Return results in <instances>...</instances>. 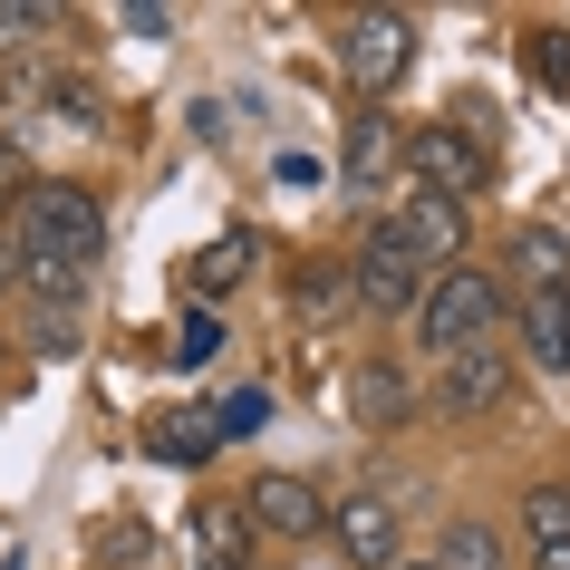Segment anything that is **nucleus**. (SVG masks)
<instances>
[{
	"mask_svg": "<svg viewBox=\"0 0 570 570\" xmlns=\"http://www.w3.org/2000/svg\"><path fill=\"white\" fill-rule=\"evenodd\" d=\"M330 541H338L358 570H396V503H377V493L330 503Z\"/></svg>",
	"mask_w": 570,
	"mask_h": 570,
	"instance_id": "7",
	"label": "nucleus"
},
{
	"mask_svg": "<svg viewBox=\"0 0 570 570\" xmlns=\"http://www.w3.org/2000/svg\"><path fill=\"white\" fill-rule=\"evenodd\" d=\"M435 570H503V541L483 532V522H445V541H435Z\"/></svg>",
	"mask_w": 570,
	"mask_h": 570,
	"instance_id": "16",
	"label": "nucleus"
},
{
	"mask_svg": "<svg viewBox=\"0 0 570 570\" xmlns=\"http://www.w3.org/2000/svg\"><path fill=\"white\" fill-rule=\"evenodd\" d=\"M406 175H416V194L464 204V194H483V184H493V146H483L464 117H445V126H425L416 146H406Z\"/></svg>",
	"mask_w": 570,
	"mask_h": 570,
	"instance_id": "3",
	"label": "nucleus"
},
{
	"mask_svg": "<svg viewBox=\"0 0 570 570\" xmlns=\"http://www.w3.org/2000/svg\"><path fill=\"white\" fill-rule=\"evenodd\" d=\"M503 396H512V358H503V348H483V338H474V348H454V358H445V416H483V406H503Z\"/></svg>",
	"mask_w": 570,
	"mask_h": 570,
	"instance_id": "8",
	"label": "nucleus"
},
{
	"mask_svg": "<svg viewBox=\"0 0 570 570\" xmlns=\"http://www.w3.org/2000/svg\"><path fill=\"white\" fill-rule=\"evenodd\" d=\"M252 262H262V242H252V233H223L213 252L184 262V291H194V301H223L233 281H252Z\"/></svg>",
	"mask_w": 570,
	"mask_h": 570,
	"instance_id": "12",
	"label": "nucleus"
},
{
	"mask_svg": "<svg viewBox=\"0 0 570 570\" xmlns=\"http://www.w3.org/2000/svg\"><path fill=\"white\" fill-rule=\"evenodd\" d=\"M387 155H396V136H387V117H348V175H377V165H387Z\"/></svg>",
	"mask_w": 570,
	"mask_h": 570,
	"instance_id": "19",
	"label": "nucleus"
},
{
	"mask_svg": "<svg viewBox=\"0 0 570 570\" xmlns=\"http://www.w3.org/2000/svg\"><path fill=\"white\" fill-rule=\"evenodd\" d=\"M532 59H541L551 88H570V30H532Z\"/></svg>",
	"mask_w": 570,
	"mask_h": 570,
	"instance_id": "24",
	"label": "nucleus"
},
{
	"mask_svg": "<svg viewBox=\"0 0 570 570\" xmlns=\"http://www.w3.org/2000/svg\"><path fill=\"white\" fill-rule=\"evenodd\" d=\"M396 570H435V561H396Z\"/></svg>",
	"mask_w": 570,
	"mask_h": 570,
	"instance_id": "27",
	"label": "nucleus"
},
{
	"mask_svg": "<svg viewBox=\"0 0 570 570\" xmlns=\"http://www.w3.org/2000/svg\"><path fill=\"white\" fill-rule=\"evenodd\" d=\"M10 271H20V252H10V242H0V281H10Z\"/></svg>",
	"mask_w": 570,
	"mask_h": 570,
	"instance_id": "26",
	"label": "nucleus"
},
{
	"mask_svg": "<svg viewBox=\"0 0 570 570\" xmlns=\"http://www.w3.org/2000/svg\"><path fill=\"white\" fill-rule=\"evenodd\" d=\"M522 348H532V367L570 377V281H561V291H532V301H522Z\"/></svg>",
	"mask_w": 570,
	"mask_h": 570,
	"instance_id": "10",
	"label": "nucleus"
},
{
	"mask_svg": "<svg viewBox=\"0 0 570 570\" xmlns=\"http://www.w3.org/2000/svg\"><path fill=\"white\" fill-rule=\"evenodd\" d=\"M30 155H20V146H10V136H0V213H20V194H30Z\"/></svg>",
	"mask_w": 570,
	"mask_h": 570,
	"instance_id": "22",
	"label": "nucleus"
},
{
	"mask_svg": "<svg viewBox=\"0 0 570 570\" xmlns=\"http://www.w3.org/2000/svg\"><path fill=\"white\" fill-rule=\"evenodd\" d=\"M10 252H20V271H30L49 301H78L88 291V262L107 252V213L78 184H30L20 213H10Z\"/></svg>",
	"mask_w": 570,
	"mask_h": 570,
	"instance_id": "1",
	"label": "nucleus"
},
{
	"mask_svg": "<svg viewBox=\"0 0 570 570\" xmlns=\"http://www.w3.org/2000/svg\"><path fill=\"white\" fill-rule=\"evenodd\" d=\"M406 59H416V20H406V10H358V20H348V78H358L367 97H387L396 78H406Z\"/></svg>",
	"mask_w": 570,
	"mask_h": 570,
	"instance_id": "5",
	"label": "nucleus"
},
{
	"mask_svg": "<svg viewBox=\"0 0 570 570\" xmlns=\"http://www.w3.org/2000/svg\"><path fill=\"white\" fill-rule=\"evenodd\" d=\"M522 522H532V541H570V483H541V493H522Z\"/></svg>",
	"mask_w": 570,
	"mask_h": 570,
	"instance_id": "20",
	"label": "nucleus"
},
{
	"mask_svg": "<svg viewBox=\"0 0 570 570\" xmlns=\"http://www.w3.org/2000/svg\"><path fill=\"white\" fill-rule=\"evenodd\" d=\"M262 416H271V396H252V387H242L233 406L213 416V435H262Z\"/></svg>",
	"mask_w": 570,
	"mask_h": 570,
	"instance_id": "23",
	"label": "nucleus"
},
{
	"mask_svg": "<svg viewBox=\"0 0 570 570\" xmlns=\"http://www.w3.org/2000/svg\"><path fill=\"white\" fill-rule=\"evenodd\" d=\"M213 445H223L213 416H165V425H155V454H165V464H204Z\"/></svg>",
	"mask_w": 570,
	"mask_h": 570,
	"instance_id": "18",
	"label": "nucleus"
},
{
	"mask_svg": "<svg viewBox=\"0 0 570 570\" xmlns=\"http://www.w3.org/2000/svg\"><path fill=\"white\" fill-rule=\"evenodd\" d=\"M425 281H435V271H425L416 252L396 242V223H377V233H367V252L348 262V291H358V309H416V301H425Z\"/></svg>",
	"mask_w": 570,
	"mask_h": 570,
	"instance_id": "4",
	"label": "nucleus"
},
{
	"mask_svg": "<svg viewBox=\"0 0 570 570\" xmlns=\"http://www.w3.org/2000/svg\"><path fill=\"white\" fill-rule=\"evenodd\" d=\"M348 406H358V425H406V406H416V387L396 377L387 358H367L358 377H348Z\"/></svg>",
	"mask_w": 570,
	"mask_h": 570,
	"instance_id": "13",
	"label": "nucleus"
},
{
	"mask_svg": "<svg viewBox=\"0 0 570 570\" xmlns=\"http://www.w3.org/2000/svg\"><path fill=\"white\" fill-rule=\"evenodd\" d=\"M512 271H532V291H561L570 281V252H561V233H512Z\"/></svg>",
	"mask_w": 570,
	"mask_h": 570,
	"instance_id": "15",
	"label": "nucleus"
},
{
	"mask_svg": "<svg viewBox=\"0 0 570 570\" xmlns=\"http://www.w3.org/2000/svg\"><path fill=\"white\" fill-rule=\"evenodd\" d=\"M213 348H223V320H213V309H194V320L175 330V348H165V358H175V367H204Z\"/></svg>",
	"mask_w": 570,
	"mask_h": 570,
	"instance_id": "21",
	"label": "nucleus"
},
{
	"mask_svg": "<svg viewBox=\"0 0 570 570\" xmlns=\"http://www.w3.org/2000/svg\"><path fill=\"white\" fill-rule=\"evenodd\" d=\"M242 522H252V532H291V541H309L320 522H330V503H320L301 474H262L252 493H242Z\"/></svg>",
	"mask_w": 570,
	"mask_h": 570,
	"instance_id": "6",
	"label": "nucleus"
},
{
	"mask_svg": "<svg viewBox=\"0 0 570 570\" xmlns=\"http://www.w3.org/2000/svg\"><path fill=\"white\" fill-rule=\"evenodd\" d=\"M194 561L204 570H252V522H242V503H204L194 512Z\"/></svg>",
	"mask_w": 570,
	"mask_h": 570,
	"instance_id": "11",
	"label": "nucleus"
},
{
	"mask_svg": "<svg viewBox=\"0 0 570 570\" xmlns=\"http://www.w3.org/2000/svg\"><path fill=\"white\" fill-rule=\"evenodd\" d=\"M396 242H406L425 271H445V262H454V242H464V204H445V194H406V213H396Z\"/></svg>",
	"mask_w": 570,
	"mask_h": 570,
	"instance_id": "9",
	"label": "nucleus"
},
{
	"mask_svg": "<svg viewBox=\"0 0 570 570\" xmlns=\"http://www.w3.org/2000/svg\"><path fill=\"white\" fill-rule=\"evenodd\" d=\"M503 320V291L483 281V271H464V262H445L435 281H425V301H416V330H425V348H474L483 330Z\"/></svg>",
	"mask_w": 570,
	"mask_h": 570,
	"instance_id": "2",
	"label": "nucleus"
},
{
	"mask_svg": "<svg viewBox=\"0 0 570 570\" xmlns=\"http://www.w3.org/2000/svg\"><path fill=\"white\" fill-rule=\"evenodd\" d=\"M532 570H570V541H532Z\"/></svg>",
	"mask_w": 570,
	"mask_h": 570,
	"instance_id": "25",
	"label": "nucleus"
},
{
	"mask_svg": "<svg viewBox=\"0 0 570 570\" xmlns=\"http://www.w3.org/2000/svg\"><path fill=\"white\" fill-rule=\"evenodd\" d=\"M39 39H59V10H39V0H0V59H20Z\"/></svg>",
	"mask_w": 570,
	"mask_h": 570,
	"instance_id": "17",
	"label": "nucleus"
},
{
	"mask_svg": "<svg viewBox=\"0 0 570 570\" xmlns=\"http://www.w3.org/2000/svg\"><path fill=\"white\" fill-rule=\"evenodd\" d=\"M348 309H358L348 262H309V271H301V320H320V330H330V320H348Z\"/></svg>",
	"mask_w": 570,
	"mask_h": 570,
	"instance_id": "14",
	"label": "nucleus"
}]
</instances>
